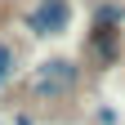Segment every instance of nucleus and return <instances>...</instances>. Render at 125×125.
Wrapping results in <instances>:
<instances>
[{
	"instance_id": "nucleus-2",
	"label": "nucleus",
	"mask_w": 125,
	"mask_h": 125,
	"mask_svg": "<svg viewBox=\"0 0 125 125\" xmlns=\"http://www.w3.org/2000/svg\"><path fill=\"white\" fill-rule=\"evenodd\" d=\"M9 62H13V49L0 45V85H5V76H9Z\"/></svg>"
},
{
	"instance_id": "nucleus-1",
	"label": "nucleus",
	"mask_w": 125,
	"mask_h": 125,
	"mask_svg": "<svg viewBox=\"0 0 125 125\" xmlns=\"http://www.w3.org/2000/svg\"><path fill=\"white\" fill-rule=\"evenodd\" d=\"M67 18H72V5H67V0H40L36 13H31V27H36V31H62Z\"/></svg>"
}]
</instances>
